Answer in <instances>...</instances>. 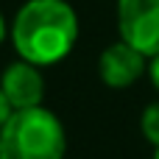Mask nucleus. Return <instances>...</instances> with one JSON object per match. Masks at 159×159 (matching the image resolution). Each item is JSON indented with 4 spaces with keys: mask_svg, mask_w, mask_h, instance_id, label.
Listing matches in <instances>:
<instances>
[{
    "mask_svg": "<svg viewBox=\"0 0 159 159\" xmlns=\"http://www.w3.org/2000/svg\"><path fill=\"white\" fill-rule=\"evenodd\" d=\"M75 36L78 20L64 0H28L11 28L20 59L31 64H56L73 50Z\"/></svg>",
    "mask_w": 159,
    "mask_h": 159,
    "instance_id": "obj_1",
    "label": "nucleus"
},
{
    "mask_svg": "<svg viewBox=\"0 0 159 159\" xmlns=\"http://www.w3.org/2000/svg\"><path fill=\"white\" fill-rule=\"evenodd\" d=\"M64 148L59 117L42 106L14 109L0 129V159H61Z\"/></svg>",
    "mask_w": 159,
    "mask_h": 159,
    "instance_id": "obj_2",
    "label": "nucleus"
},
{
    "mask_svg": "<svg viewBox=\"0 0 159 159\" xmlns=\"http://www.w3.org/2000/svg\"><path fill=\"white\" fill-rule=\"evenodd\" d=\"M120 36L143 56H159V0H120Z\"/></svg>",
    "mask_w": 159,
    "mask_h": 159,
    "instance_id": "obj_3",
    "label": "nucleus"
},
{
    "mask_svg": "<svg viewBox=\"0 0 159 159\" xmlns=\"http://www.w3.org/2000/svg\"><path fill=\"white\" fill-rule=\"evenodd\" d=\"M0 89L6 95V101L11 103V109H34L42 103L45 81H42V73L36 70V64L22 59L3 73Z\"/></svg>",
    "mask_w": 159,
    "mask_h": 159,
    "instance_id": "obj_4",
    "label": "nucleus"
},
{
    "mask_svg": "<svg viewBox=\"0 0 159 159\" xmlns=\"http://www.w3.org/2000/svg\"><path fill=\"white\" fill-rule=\"evenodd\" d=\"M98 70H101V81L115 87V89H123L129 84H134L143 70H145V56L126 45V42H117V45H109L103 53H101V61H98Z\"/></svg>",
    "mask_w": 159,
    "mask_h": 159,
    "instance_id": "obj_5",
    "label": "nucleus"
},
{
    "mask_svg": "<svg viewBox=\"0 0 159 159\" xmlns=\"http://www.w3.org/2000/svg\"><path fill=\"white\" fill-rule=\"evenodd\" d=\"M143 134L148 143H154L159 148V103H151L143 112Z\"/></svg>",
    "mask_w": 159,
    "mask_h": 159,
    "instance_id": "obj_6",
    "label": "nucleus"
},
{
    "mask_svg": "<svg viewBox=\"0 0 159 159\" xmlns=\"http://www.w3.org/2000/svg\"><path fill=\"white\" fill-rule=\"evenodd\" d=\"M11 112H14V109H11V103L6 101V95H3V89H0V129L6 126V120L11 117Z\"/></svg>",
    "mask_w": 159,
    "mask_h": 159,
    "instance_id": "obj_7",
    "label": "nucleus"
},
{
    "mask_svg": "<svg viewBox=\"0 0 159 159\" xmlns=\"http://www.w3.org/2000/svg\"><path fill=\"white\" fill-rule=\"evenodd\" d=\"M151 81H154V87L159 89V56H154V64H151Z\"/></svg>",
    "mask_w": 159,
    "mask_h": 159,
    "instance_id": "obj_8",
    "label": "nucleus"
},
{
    "mask_svg": "<svg viewBox=\"0 0 159 159\" xmlns=\"http://www.w3.org/2000/svg\"><path fill=\"white\" fill-rule=\"evenodd\" d=\"M3 34H6V28H3V14H0V42H3Z\"/></svg>",
    "mask_w": 159,
    "mask_h": 159,
    "instance_id": "obj_9",
    "label": "nucleus"
},
{
    "mask_svg": "<svg viewBox=\"0 0 159 159\" xmlns=\"http://www.w3.org/2000/svg\"><path fill=\"white\" fill-rule=\"evenodd\" d=\"M154 159H159V148H157V157H154Z\"/></svg>",
    "mask_w": 159,
    "mask_h": 159,
    "instance_id": "obj_10",
    "label": "nucleus"
}]
</instances>
